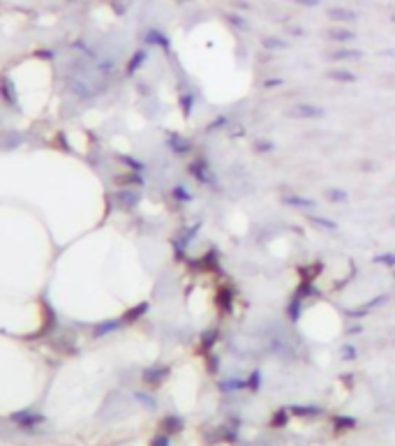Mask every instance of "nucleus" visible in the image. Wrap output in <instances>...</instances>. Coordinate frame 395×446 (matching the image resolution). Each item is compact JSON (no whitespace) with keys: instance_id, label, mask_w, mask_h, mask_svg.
I'll return each mask as SVG.
<instances>
[{"instance_id":"obj_29","label":"nucleus","mask_w":395,"mask_h":446,"mask_svg":"<svg viewBox=\"0 0 395 446\" xmlns=\"http://www.w3.org/2000/svg\"><path fill=\"white\" fill-rule=\"evenodd\" d=\"M393 21H395V16H393Z\"/></svg>"},{"instance_id":"obj_25","label":"nucleus","mask_w":395,"mask_h":446,"mask_svg":"<svg viewBox=\"0 0 395 446\" xmlns=\"http://www.w3.org/2000/svg\"><path fill=\"white\" fill-rule=\"evenodd\" d=\"M342 356H344V361H354L356 359V349H354V347H344V349H342Z\"/></svg>"},{"instance_id":"obj_2","label":"nucleus","mask_w":395,"mask_h":446,"mask_svg":"<svg viewBox=\"0 0 395 446\" xmlns=\"http://www.w3.org/2000/svg\"><path fill=\"white\" fill-rule=\"evenodd\" d=\"M280 201L284 204V206L296 208V211H305V213H310V211H315V208L319 206V201H317V199H312V197H305V194H298V192L282 194Z\"/></svg>"},{"instance_id":"obj_8","label":"nucleus","mask_w":395,"mask_h":446,"mask_svg":"<svg viewBox=\"0 0 395 446\" xmlns=\"http://www.w3.org/2000/svg\"><path fill=\"white\" fill-rule=\"evenodd\" d=\"M329 19L337 21V23H351V21L358 19V14L351 12V9H342V7H330V9H329Z\"/></svg>"},{"instance_id":"obj_1","label":"nucleus","mask_w":395,"mask_h":446,"mask_svg":"<svg viewBox=\"0 0 395 446\" xmlns=\"http://www.w3.org/2000/svg\"><path fill=\"white\" fill-rule=\"evenodd\" d=\"M289 120H322L326 116V109L317 107L312 102H296L284 111Z\"/></svg>"},{"instance_id":"obj_15","label":"nucleus","mask_w":395,"mask_h":446,"mask_svg":"<svg viewBox=\"0 0 395 446\" xmlns=\"http://www.w3.org/2000/svg\"><path fill=\"white\" fill-rule=\"evenodd\" d=\"M262 47L266 51H284V49H289V44L284 40H280V37H263Z\"/></svg>"},{"instance_id":"obj_24","label":"nucleus","mask_w":395,"mask_h":446,"mask_svg":"<svg viewBox=\"0 0 395 446\" xmlns=\"http://www.w3.org/2000/svg\"><path fill=\"white\" fill-rule=\"evenodd\" d=\"M386 300H389V296H386V294H384V296H377V298H372V300H368V310L370 307H379V305H384V303H386Z\"/></svg>"},{"instance_id":"obj_26","label":"nucleus","mask_w":395,"mask_h":446,"mask_svg":"<svg viewBox=\"0 0 395 446\" xmlns=\"http://www.w3.org/2000/svg\"><path fill=\"white\" fill-rule=\"evenodd\" d=\"M294 2H298V5H305V7H317V5H319V0H294Z\"/></svg>"},{"instance_id":"obj_13","label":"nucleus","mask_w":395,"mask_h":446,"mask_svg":"<svg viewBox=\"0 0 395 446\" xmlns=\"http://www.w3.org/2000/svg\"><path fill=\"white\" fill-rule=\"evenodd\" d=\"M275 148H277V144L270 139H257L255 144H252V150H255L257 155H270V153H275Z\"/></svg>"},{"instance_id":"obj_28","label":"nucleus","mask_w":395,"mask_h":446,"mask_svg":"<svg viewBox=\"0 0 395 446\" xmlns=\"http://www.w3.org/2000/svg\"><path fill=\"white\" fill-rule=\"evenodd\" d=\"M393 226H395V218H393Z\"/></svg>"},{"instance_id":"obj_17","label":"nucleus","mask_w":395,"mask_h":446,"mask_svg":"<svg viewBox=\"0 0 395 446\" xmlns=\"http://www.w3.org/2000/svg\"><path fill=\"white\" fill-rule=\"evenodd\" d=\"M178 104H181V113H183V116L190 118V113H192V109H195V93H183L181 100H178Z\"/></svg>"},{"instance_id":"obj_23","label":"nucleus","mask_w":395,"mask_h":446,"mask_svg":"<svg viewBox=\"0 0 395 446\" xmlns=\"http://www.w3.org/2000/svg\"><path fill=\"white\" fill-rule=\"evenodd\" d=\"M282 86H284V79H282V76H270V79H266L262 83L263 90H273V88H282Z\"/></svg>"},{"instance_id":"obj_12","label":"nucleus","mask_w":395,"mask_h":446,"mask_svg":"<svg viewBox=\"0 0 395 446\" xmlns=\"http://www.w3.org/2000/svg\"><path fill=\"white\" fill-rule=\"evenodd\" d=\"M308 220L312 222V224L322 226L324 231H337V222L329 220V218H324V215H315V213H308Z\"/></svg>"},{"instance_id":"obj_18","label":"nucleus","mask_w":395,"mask_h":446,"mask_svg":"<svg viewBox=\"0 0 395 446\" xmlns=\"http://www.w3.org/2000/svg\"><path fill=\"white\" fill-rule=\"evenodd\" d=\"M217 300H220V307L222 310H231V300H234V294H231V287H222L220 289V296H217Z\"/></svg>"},{"instance_id":"obj_16","label":"nucleus","mask_w":395,"mask_h":446,"mask_svg":"<svg viewBox=\"0 0 395 446\" xmlns=\"http://www.w3.org/2000/svg\"><path fill=\"white\" fill-rule=\"evenodd\" d=\"M301 303H303V298H298V296L294 294L291 303L287 305V317H289V321H291V324H296V321H298V317H301Z\"/></svg>"},{"instance_id":"obj_10","label":"nucleus","mask_w":395,"mask_h":446,"mask_svg":"<svg viewBox=\"0 0 395 446\" xmlns=\"http://www.w3.org/2000/svg\"><path fill=\"white\" fill-rule=\"evenodd\" d=\"M298 273L303 275V280H310V282H312V280H315L317 275H322V273H324V264H322V261H315V264H305V266L298 268Z\"/></svg>"},{"instance_id":"obj_5","label":"nucleus","mask_w":395,"mask_h":446,"mask_svg":"<svg viewBox=\"0 0 395 446\" xmlns=\"http://www.w3.org/2000/svg\"><path fill=\"white\" fill-rule=\"evenodd\" d=\"M326 76H329L330 81H335V83H356V81H358V74H354L351 70H347V67H335V70H329Z\"/></svg>"},{"instance_id":"obj_6","label":"nucleus","mask_w":395,"mask_h":446,"mask_svg":"<svg viewBox=\"0 0 395 446\" xmlns=\"http://www.w3.org/2000/svg\"><path fill=\"white\" fill-rule=\"evenodd\" d=\"M326 58L333 60V63H342V60H358L363 58V51H358V49H335V51H329L326 54Z\"/></svg>"},{"instance_id":"obj_21","label":"nucleus","mask_w":395,"mask_h":446,"mask_svg":"<svg viewBox=\"0 0 395 446\" xmlns=\"http://www.w3.org/2000/svg\"><path fill=\"white\" fill-rule=\"evenodd\" d=\"M171 197L178 199V201H183V204H190V201H192V192H188L183 185H176L174 190H171Z\"/></svg>"},{"instance_id":"obj_22","label":"nucleus","mask_w":395,"mask_h":446,"mask_svg":"<svg viewBox=\"0 0 395 446\" xmlns=\"http://www.w3.org/2000/svg\"><path fill=\"white\" fill-rule=\"evenodd\" d=\"M227 134L231 137V139H243L245 134H248V130H245V125L243 123H231L227 130Z\"/></svg>"},{"instance_id":"obj_14","label":"nucleus","mask_w":395,"mask_h":446,"mask_svg":"<svg viewBox=\"0 0 395 446\" xmlns=\"http://www.w3.org/2000/svg\"><path fill=\"white\" fill-rule=\"evenodd\" d=\"M296 296L305 300V298H310V296H322V292H317L310 280H301V285L296 287Z\"/></svg>"},{"instance_id":"obj_11","label":"nucleus","mask_w":395,"mask_h":446,"mask_svg":"<svg viewBox=\"0 0 395 446\" xmlns=\"http://www.w3.org/2000/svg\"><path fill=\"white\" fill-rule=\"evenodd\" d=\"M324 197H326L330 204H344V201H349V192L342 190V187H329V190L324 192Z\"/></svg>"},{"instance_id":"obj_4","label":"nucleus","mask_w":395,"mask_h":446,"mask_svg":"<svg viewBox=\"0 0 395 446\" xmlns=\"http://www.w3.org/2000/svg\"><path fill=\"white\" fill-rule=\"evenodd\" d=\"M167 144L171 148H174V153L178 155V157H188L190 153H192V141L190 139H183L181 134H169V139H167Z\"/></svg>"},{"instance_id":"obj_9","label":"nucleus","mask_w":395,"mask_h":446,"mask_svg":"<svg viewBox=\"0 0 395 446\" xmlns=\"http://www.w3.org/2000/svg\"><path fill=\"white\" fill-rule=\"evenodd\" d=\"M229 125H231V116H229V113H220V116H215V118L206 125V132H220V130H229Z\"/></svg>"},{"instance_id":"obj_7","label":"nucleus","mask_w":395,"mask_h":446,"mask_svg":"<svg viewBox=\"0 0 395 446\" xmlns=\"http://www.w3.org/2000/svg\"><path fill=\"white\" fill-rule=\"evenodd\" d=\"M330 42H337V44H349V42L356 40V33L354 30H347V28H330L329 33H326Z\"/></svg>"},{"instance_id":"obj_20","label":"nucleus","mask_w":395,"mask_h":446,"mask_svg":"<svg viewBox=\"0 0 395 446\" xmlns=\"http://www.w3.org/2000/svg\"><path fill=\"white\" fill-rule=\"evenodd\" d=\"M377 266H386V268H395V252H384V254H377L372 257Z\"/></svg>"},{"instance_id":"obj_30","label":"nucleus","mask_w":395,"mask_h":446,"mask_svg":"<svg viewBox=\"0 0 395 446\" xmlns=\"http://www.w3.org/2000/svg\"><path fill=\"white\" fill-rule=\"evenodd\" d=\"M393 275H395V273H393Z\"/></svg>"},{"instance_id":"obj_3","label":"nucleus","mask_w":395,"mask_h":446,"mask_svg":"<svg viewBox=\"0 0 395 446\" xmlns=\"http://www.w3.org/2000/svg\"><path fill=\"white\" fill-rule=\"evenodd\" d=\"M188 173L195 180H199L201 185H213V183H215V176H213V171H210V167H208V162L201 160V157H197V160L190 162V164H188Z\"/></svg>"},{"instance_id":"obj_19","label":"nucleus","mask_w":395,"mask_h":446,"mask_svg":"<svg viewBox=\"0 0 395 446\" xmlns=\"http://www.w3.org/2000/svg\"><path fill=\"white\" fill-rule=\"evenodd\" d=\"M217 335H220V331H217V328H206V331L201 333V347H203V349H206V347L210 349V347L215 345Z\"/></svg>"},{"instance_id":"obj_27","label":"nucleus","mask_w":395,"mask_h":446,"mask_svg":"<svg viewBox=\"0 0 395 446\" xmlns=\"http://www.w3.org/2000/svg\"><path fill=\"white\" fill-rule=\"evenodd\" d=\"M361 331H363V326H361V324H356V326H349V328H347V335H354V333H361Z\"/></svg>"}]
</instances>
